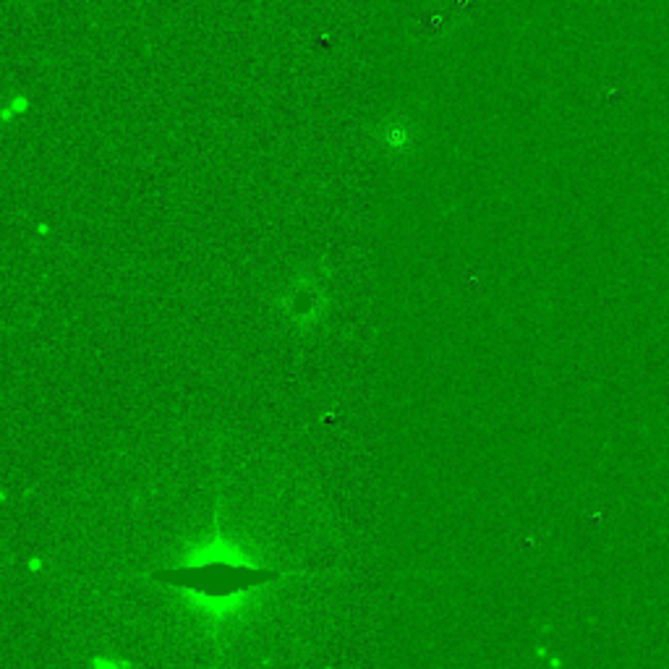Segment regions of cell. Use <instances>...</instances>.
Masks as SVG:
<instances>
[{
  "label": "cell",
  "mask_w": 669,
  "mask_h": 669,
  "mask_svg": "<svg viewBox=\"0 0 669 669\" xmlns=\"http://www.w3.org/2000/svg\"><path fill=\"white\" fill-rule=\"evenodd\" d=\"M170 578H176L178 588H189L196 599H202V607L210 615L225 617L238 607V599L249 588L262 586L272 573L254 565L228 541L215 539L196 549L189 560L170 573Z\"/></svg>",
  "instance_id": "obj_1"
},
{
  "label": "cell",
  "mask_w": 669,
  "mask_h": 669,
  "mask_svg": "<svg viewBox=\"0 0 669 669\" xmlns=\"http://www.w3.org/2000/svg\"><path fill=\"white\" fill-rule=\"evenodd\" d=\"M476 3L479 0H434L416 16L413 29L419 37H442L474 14Z\"/></svg>",
  "instance_id": "obj_2"
}]
</instances>
